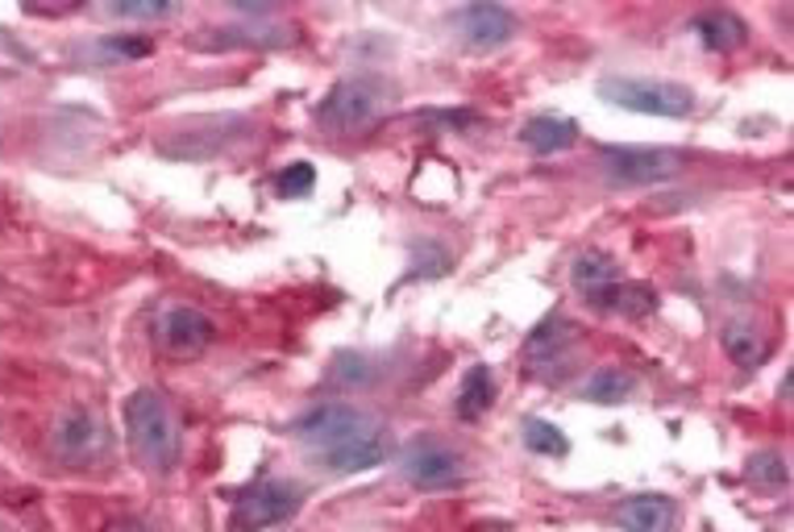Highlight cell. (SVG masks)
I'll list each match as a JSON object with an SVG mask.
<instances>
[{"instance_id":"cell-1","label":"cell","mask_w":794,"mask_h":532,"mask_svg":"<svg viewBox=\"0 0 794 532\" xmlns=\"http://www.w3.org/2000/svg\"><path fill=\"white\" fill-rule=\"evenodd\" d=\"M125 429H130V445L133 454L151 466L154 475H170L179 466V454H184V429H179V417L167 399L142 387L125 399Z\"/></svg>"},{"instance_id":"cell-2","label":"cell","mask_w":794,"mask_h":532,"mask_svg":"<svg viewBox=\"0 0 794 532\" xmlns=\"http://www.w3.org/2000/svg\"><path fill=\"white\" fill-rule=\"evenodd\" d=\"M296 437L321 462V457L341 454L350 445L383 437V420L375 412H366V408H354V403H321L308 417L296 420Z\"/></svg>"},{"instance_id":"cell-3","label":"cell","mask_w":794,"mask_h":532,"mask_svg":"<svg viewBox=\"0 0 794 532\" xmlns=\"http://www.w3.org/2000/svg\"><path fill=\"white\" fill-rule=\"evenodd\" d=\"M392 104H396V84H387L383 76H359L341 79L321 100L317 117H321V125L338 133H362L392 113Z\"/></svg>"},{"instance_id":"cell-4","label":"cell","mask_w":794,"mask_h":532,"mask_svg":"<svg viewBox=\"0 0 794 532\" xmlns=\"http://www.w3.org/2000/svg\"><path fill=\"white\" fill-rule=\"evenodd\" d=\"M599 96L611 100L616 109L644 117H691L695 113V92L682 84L665 79H632V76H607L599 79Z\"/></svg>"},{"instance_id":"cell-5","label":"cell","mask_w":794,"mask_h":532,"mask_svg":"<svg viewBox=\"0 0 794 532\" xmlns=\"http://www.w3.org/2000/svg\"><path fill=\"white\" fill-rule=\"evenodd\" d=\"M304 495L291 483H254L233 499L229 532H266L300 512Z\"/></svg>"},{"instance_id":"cell-6","label":"cell","mask_w":794,"mask_h":532,"mask_svg":"<svg viewBox=\"0 0 794 532\" xmlns=\"http://www.w3.org/2000/svg\"><path fill=\"white\" fill-rule=\"evenodd\" d=\"M450 30L462 51L471 55H492L499 46H508L511 34H516V18L504 4H492V0H478V4H466V9H454L450 13Z\"/></svg>"},{"instance_id":"cell-7","label":"cell","mask_w":794,"mask_h":532,"mask_svg":"<svg viewBox=\"0 0 794 532\" xmlns=\"http://www.w3.org/2000/svg\"><path fill=\"white\" fill-rule=\"evenodd\" d=\"M599 167L620 188H649L679 175L682 158L674 151H649V146H607L599 151Z\"/></svg>"},{"instance_id":"cell-8","label":"cell","mask_w":794,"mask_h":532,"mask_svg":"<svg viewBox=\"0 0 794 532\" xmlns=\"http://www.w3.org/2000/svg\"><path fill=\"white\" fill-rule=\"evenodd\" d=\"M399 470L404 478L420 487V491H454L466 483V462L450 450V445H437V441H417L399 454Z\"/></svg>"},{"instance_id":"cell-9","label":"cell","mask_w":794,"mask_h":532,"mask_svg":"<svg viewBox=\"0 0 794 532\" xmlns=\"http://www.w3.org/2000/svg\"><path fill=\"white\" fill-rule=\"evenodd\" d=\"M104 420H96L88 408H71L55 424V454L67 462H92L96 454H104Z\"/></svg>"},{"instance_id":"cell-10","label":"cell","mask_w":794,"mask_h":532,"mask_svg":"<svg viewBox=\"0 0 794 532\" xmlns=\"http://www.w3.org/2000/svg\"><path fill=\"white\" fill-rule=\"evenodd\" d=\"M674 520H679V512H674V499H665V495H632V499H625L620 508H616V524L625 532H670L674 529Z\"/></svg>"},{"instance_id":"cell-11","label":"cell","mask_w":794,"mask_h":532,"mask_svg":"<svg viewBox=\"0 0 794 532\" xmlns=\"http://www.w3.org/2000/svg\"><path fill=\"white\" fill-rule=\"evenodd\" d=\"M212 321L196 308H170L163 317V345L170 354H200L212 342Z\"/></svg>"},{"instance_id":"cell-12","label":"cell","mask_w":794,"mask_h":532,"mask_svg":"<svg viewBox=\"0 0 794 532\" xmlns=\"http://www.w3.org/2000/svg\"><path fill=\"white\" fill-rule=\"evenodd\" d=\"M520 137H525V146H529L532 154H558L566 151V146H574L578 125L566 121V117H532L529 125L520 130Z\"/></svg>"},{"instance_id":"cell-13","label":"cell","mask_w":794,"mask_h":532,"mask_svg":"<svg viewBox=\"0 0 794 532\" xmlns=\"http://www.w3.org/2000/svg\"><path fill=\"white\" fill-rule=\"evenodd\" d=\"M570 279H574L578 291H586V296L595 300L599 291L620 284V266L611 263L607 254H599V250H586V254H578L574 266H570Z\"/></svg>"},{"instance_id":"cell-14","label":"cell","mask_w":794,"mask_h":532,"mask_svg":"<svg viewBox=\"0 0 794 532\" xmlns=\"http://www.w3.org/2000/svg\"><path fill=\"white\" fill-rule=\"evenodd\" d=\"M383 462H387V437L362 441V445H350L341 454L321 457V466L333 470V475H359V470H371V466H383Z\"/></svg>"},{"instance_id":"cell-15","label":"cell","mask_w":794,"mask_h":532,"mask_svg":"<svg viewBox=\"0 0 794 532\" xmlns=\"http://www.w3.org/2000/svg\"><path fill=\"white\" fill-rule=\"evenodd\" d=\"M695 30H699V38L707 51H732V46H740L745 42V25H740L732 13H703V18H695Z\"/></svg>"},{"instance_id":"cell-16","label":"cell","mask_w":794,"mask_h":532,"mask_svg":"<svg viewBox=\"0 0 794 532\" xmlns=\"http://www.w3.org/2000/svg\"><path fill=\"white\" fill-rule=\"evenodd\" d=\"M628 396H632V375L620 366H604L583 383V399L591 403H625Z\"/></svg>"},{"instance_id":"cell-17","label":"cell","mask_w":794,"mask_h":532,"mask_svg":"<svg viewBox=\"0 0 794 532\" xmlns=\"http://www.w3.org/2000/svg\"><path fill=\"white\" fill-rule=\"evenodd\" d=\"M495 399V379L487 366H474L471 375H466V383H462V399H457V412L466 420H478L487 408H492Z\"/></svg>"},{"instance_id":"cell-18","label":"cell","mask_w":794,"mask_h":532,"mask_svg":"<svg viewBox=\"0 0 794 532\" xmlns=\"http://www.w3.org/2000/svg\"><path fill=\"white\" fill-rule=\"evenodd\" d=\"M724 350H728V354H732L740 366H753V362H761V354L770 350V342L757 333L753 324L728 321V324H724Z\"/></svg>"},{"instance_id":"cell-19","label":"cell","mask_w":794,"mask_h":532,"mask_svg":"<svg viewBox=\"0 0 794 532\" xmlns=\"http://www.w3.org/2000/svg\"><path fill=\"white\" fill-rule=\"evenodd\" d=\"M525 445H529L532 454L545 457H562L570 450L566 433L558 424H549V420H525Z\"/></svg>"},{"instance_id":"cell-20","label":"cell","mask_w":794,"mask_h":532,"mask_svg":"<svg viewBox=\"0 0 794 532\" xmlns=\"http://www.w3.org/2000/svg\"><path fill=\"white\" fill-rule=\"evenodd\" d=\"M109 13L125 21H163L175 13V4L170 0H117L109 4Z\"/></svg>"},{"instance_id":"cell-21","label":"cell","mask_w":794,"mask_h":532,"mask_svg":"<svg viewBox=\"0 0 794 532\" xmlns=\"http://www.w3.org/2000/svg\"><path fill=\"white\" fill-rule=\"evenodd\" d=\"M275 188H279L284 200H300V196H308V191L317 188V171H312V163H291V167H284L279 179H275Z\"/></svg>"},{"instance_id":"cell-22","label":"cell","mask_w":794,"mask_h":532,"mask_svg":"<svg viewBox=\"0 0 794 532\" xmlns=\"http://www.w3.org/2000/svg\"><path fill=\"white\" fill-rule=\"evenodd\" d=\"M333 375H338L341 387H366V383L375 379V370H371V362L359 358V354H341L338 366H333Z\"/></svg>"},{"instance_id":"cell-23","label":"cell","mask_w":794,"mask_h":532,"mask_svg":"<svg viewBox=\"0 0 794 532\" xmlns=\"http://www.w3.org/2000/svg\"><path fill=\"white\" fill-rule=\"evenodd\" d=\"M109 51H117V55H125V58H142V55H151V42L146 38H109Z\"/></svg>"},{"instance_id":"cell-24","label":"cell","mask_w":794,"mask_h":532,"mask_svg":"<svg viewBox=\"0 0 794 532\" xmlns=\"http://www.w3.org/2000/svg\"><path fill=\"white\" fill-rule=\"evenodd\" d=\"M104 532H151L146 524H137V520H113Z\"/></svg>"}]
</instances>
